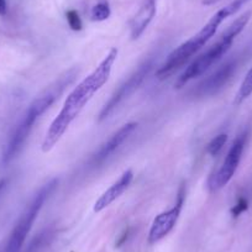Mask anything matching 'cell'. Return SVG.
<instances>
[{"label":"cell","mask_w":252,"mask_h":252,"mask_svg":"<svg viewBox=\"0 0 252 252\" xmlns=\"http://www.w3.org/2000/svg\"><path fill=\"white\" fill-rule=\"evenodd\" d=\"M116 57H118V50L111 48L104 60L99 63L98 67L69 93L63 103L62 109L58 115L53 119L46 132L42 146H41L42 152L47 154L58 144L69 125L76 120L77 116L81 114L88 101L93 98L94 94L108 82Z\"/></svg>","instance_id":"1"},{"label":"cell","mask_w":252,"mask_h":252,"mask_svg":"<svg viewBox=\"0 0 252 252\" xmlns=\"http://www.w3.org/2000/svg\"><path fill=\"white\" fill-rule=\"evenodd\" d=\"M76 74V71L67 72L64 76L58 78V81L51 84L48 89H46L38 98H36L29 105V108L26 109L19 124L16 125L14 132L11 134L10 139L6 142L5 149L3 151V163L6 164L15 158L16 155L21 151L24 144L28 140L29 135H30L31 130L33 129L36 121L55 103L56 99H58V96L63 93V91L74 81Z\"/></svg>","instance_id":"2"},{"label":"cell","mask_w":252,"mask_h":252,"mask_svg":"<svg viewBox=\"0 0 252 252\" xmlns=\"http://www.w3.org/2000/svg\"><path fill=\"white\" fill-rule=\"evenodd\" d=\"M247 0H234L226 6L218 10L214 15L210 18V20L195 33L194 36L187 40L182 45H179L176 50L172 51L168 57L164 60L159 68L157 69L156 77L158 79H166L169 76L178 71L182 66H184L198 51L204 47L205 43L217 33L218 29L221 25L222 21L226 20L229 16L234 15L235 13L240 10L242 5L246 3Z\"/></svg>","instance_id":"3"},{"label":"cell","mask_w":252,"mask_h":252,"mask_svg":"<svg viewBox=\"0 0 252 252\" xmlns=\"http://www.w3.org/2000/svg\"><path fill=\"white\" fill-rule=\"evenodd\" d=\"M250 16H251V13H250V11L242 14L240 18H237L236 20L222 32V35L220 36V38L217 42L213 43L205 52H203L202 55L198 56V57L184 69L183 73L178 77L176 84H174L176 88H182V87H184L190 81L200 77L202 74H204L210 67L214 66L218 61L221 60L222 56L230 50V47L232 46V42H234V40L236 38V36L240 35V33L242 32V30L245 29V26L247 25V23H249L250 20Z\"/></svg>","instance_id":"4"},{"label":"cell","mask_w":252,"mask_h":252,"mask_svg":"<svg viewBox=\"0 0 252 252\" xmlns=\"http://www.w3.org/2000/svg\"><path fill=\"white\" fill-rule=\"evenodd\" d=\"M57 186L58 178H53L38 189L35 197L30 202V204L25 208L24 213L21 214L19 221L16 222L15 227H14L13 232L9 237L8 244H6L5 252H20L21 247H23L31 227H32L38 213L45 205L46 200H48V198L53 194Z\"/></svg>","instance_id":"5"},{"label":"cell","mask_w":252,"mask_h":252,"mask_svg":"<svg viewBox=\"0 0 252 252\" xmlns=\"http://www.w3.org/2000/svg\"><path fill=\"white\" fill-rule=\"evenodd\" d=\"M155 66V60L154 58H149L147 61H145L141 66L126 79L118 89L113 93V95L110 96L108 101L105 103V105L101 109L100 114H99L98 121H103L105 119H108L111 114L115 111V109H118V106L120 105L121 103H124L125 99L129 98L130 95L135 93V91L140 88L144 81L146 79V77L149 76L151 69L154 68Z\"/></svg>","instance_id":"6"},{"label":"cell","mask_w":252,"mask_h":252,"mask_svg":"<svg viewBox=\"0 0 252 252\" xmlns=\"http://www.w3.org/2000/svg\"><path fill=\"white\" fill-rule=\"evenodd\" d=\"M246 132H244L235 139L221 167L208 179V189L210 192H218L231 181L237 167H239L240 161H241L242 152H244L245 144H246Z\"/></svg>","instance_id":"7"},{"label":"cell","mask_w":252,"mask_h":252,"mask_svg":"<svg viewBox=\"0 0 252 252\" xmlns=\"http://www.w3.org/2000/svg\"><path fill=\"white\" fill-rule=\"evenodd\" d=\"M184 199H186V188H184V186H182L178 192L176 204L171 209L166 210V212H162L161 214L157 215L154 219V221H152L149 232L150 244H156V242H158L159 240L166 237L173 230L177 221H178L179 215H181L182 208H183L184 204Z\"/></svg>","instance_id":"8"},{"label":"cell","mask_w":252,"mask_h":252,"mask_svg":"<svg viewBox=\"0 0 252 252\" xmlns=\"http://www.w3.org/2000/svg\"><path fill=\"white\" fill-rule=\"evenodd\" d=\"M237 68V61L230 60L226 63L221 64L217 71L203 79L194 88L193 94L195 96H210L219 93L225 86L230 82Z\"/></svg>","instance_id":"9"},{"label":"cell","mask_w":252,"mask_h":252,"mask_svg":"<svg viewBox=\"0 0 252 252\" xmlns=\"http://www.w3.org/2000/svg\"><path fill=\"white\" fill-rule=\"evenodd\" d=\"M137 129V123L136 121H130L123 125L118 131L114 132L103 145L98 149V151L93 155L92 157V163L99 164L103 163L105 159H108L126 140L129 139L135 130Z\"/></svg>","instance_id":"10"},{"label":"cell","mask_w":252,"mask_h":252,"mask_svg":"<svg viewBox=\"0 0 252 252\" xmlns=\"http://www.w3.org/2000/svg\"><path fill=\"white\" fill-rule=\"evenodd\" d=\"M132 179H134V172H132L131 169H126V171L121 174L120 178H119L115 183L111 184L105 192L96 199V202L94 203L93 207L94 212L100 213L103 212L104 209H106L108 207H110L116 199H119V198L123 195L124 192H126V189L130 187Z\"/></svg>","instance_id":"11"},{"label":"cell","mask_w":252,"mask_h":252,"mask_svg":"<svg viewBox=\"0 0 252 252\" xmlns=\"http://www.w3.org/2000/svg\"><path fill=\"white\" fill-rule=\"evenodd\" d=\"M155 15H156V0H146V3L140 8L131 20L130 29H131L132 40H137L145 32L150 23L154 20Z\"/></svg>","instance_id":"12"},{"label":"cell","mask_w":252,"mask_h":252,"mask_svg":"<svg viewBox=\"0 0 252 252\" xmlns=\"http://www.w3.org/2000/svg\"><path fill=\"white\" fill-rule=\"evenodd\" d=\"M252 94V67L250 68V71L247 72V74L245 76L244 81H242L241 86H240L239 91H237L236 96H235L234 103L236 105H240L241 103H244L247 98Z\"/></svg>","instance_id":"13"},{"label":"cell","mask_w":252,"mask_h":252,"mask_svg":"<svg viewBox=\"0 0 252 252\" xmlns=\"http://www.w3.org/2000/svg\"><path fill=\"white\" fill-rule=\"evenodd\" d=\"M111 9L108 1H99L92 8L91 18L93 21H104L110 18Z\"/></svg>","instance_id":"14"},{"label":"cell","mask_w":252,"mask_h":252,"mask_svg":"<svg viewBox=\"0 0 252 252\" xmlns=\"http://www.w3.org/2000/svg\"><path fill=\"white\" fill-rule=\"evenodd\" d=\"M226 141H227V135L219 134L218 136H215L209 144H208L207 152L210 155V156H218V155L221 152L222 147L225 146Z\"/></svg>","instance_id":"15"},{"label":"cell","mask_w":252,"mask_h":252,"mask_svg":"<svg viewBox=\"0 0 252 252\" xmlns=\"http://www.w3.org/2000/svg\"><path fill=\"white\" fill-rule=\"evenodd\" d=\"M66 19L69 28H71L73 31H81L82 29H83V23H82V19L77 10H73V9H72V10L67 11Z\"/></svg>","instance_id":"16"},{"label":"cell","mask_w":252,"mask_h":252,"mask_svg":"<svg viewBox=\"0 0 252 252\" xmlns=\"http://www.w3.org/2000/svg\"><path fill=\"white\" fill-rule=\"evenodd\" d=\"M247 208H249V202H247L246 198L240 197L239 199H237L236 204H235L234 207H232V209H231L232 217L237 218V217H239V215H241L242 213L246 212Z\"/></svg>","instance_id":"17"},{"label":"cell","mask_w":252,"mask_h":252,"mask_svg":"<svg viewBox=\"0 0 252 252\" xmlns=\"http://www.w3.org/2000/svg\"><path fill=\"white\" fill-rule=\"evenodd\" d=\"M43 239H45V234H42V235H41V236L36 237V239L33 240V241H32V244L30 245V247H29L28 252H35L36 250L40 249L41 242H42V240H43Z\"/></svg>","instance_id":"18"},{"label":"cell","mask_w":252,"mask_h":252,"mask_svg":"<svg viewBox=\"0 0 252 252\" xmlns=\"http://www.w3.org/2000/svg\"><path fill=\"white\" fill-rule=\"evenodd\" d=\"M6 9V0H0V15H5Z\"/></svg>","instance_id":"19"},{"label":"cell","mask_w":252,"mask_h":252,"mask_svg":"<svg viewBox=\"0 0 252 252\" xmlns=\"http://www.w3.org/2000/svg\"><path fill=\"white\" fill-rule=\"evenodd\" d=\"M218 0H203V4H214Z\"/></svg>","instance_id":"20"},{"label":"cell","mask_w":252,"mask_h":252,"mask_svg":"<svg viewBox=\"0 0 252 252\" xmlns=\"http://www.w3.org/2000/svg\"><path fill=\"white\" fill-rule=\"evenodd\" d=\"M5 184H6V181H1V182H0V192L3 190L4 187H5Z\"/></svg>","instance_id":"21"}]
</instances>
